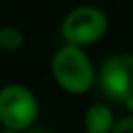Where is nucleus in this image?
Returning a JSON list of instances; mask_svg holds the SVG:
<instances>
[{"mask_svg":"<svg viewBox=\"0 0 133 133\" xmlns=\"http://www.w3.org/2000/svg\"><path fill=\"white\" fill-rule=\"evenodd\" d=\"M51 69L57 84L68 93H75V95L86 93L95 80L91 60L77 46L68 44L60 48L53 57Z\"/></svg>","mask_w":133,"mask_h":133,"instance_id":"f257e3e1","label":"nucleus"},{"mask_svg":"<svg viewBox=\"0 0 133 133\" xmlns=\"http://www.w3.org/2000/svg\"><path fill=\"white\" fill-rule=\"evenodd\" d=\"M38 113L35 95L20 86L11 84L0 89V122L9 131H20L29 128Z\"/></svg>","mask_w":133,"mask_h":133,"instance_id":"f03ea898","label":"nucleus"},{"mask_svg":"<svg viewBox=\"0 0 133 133\" xmlns=\"http://www.w3.org/2000/svg\"><path fill=\"white\" fill-rule=\"evenodd\" d=\"M98 84L109 100L133 109V55L109 57L100 68Z\"/></svg>","mask_w":133,"mask_h":133,"instance_id":"7ed1b4c3","label":"nucleus"},{"mask_svg":"<svg viewBox=\"0 0 133 133\" xmlns=\"http://www.w3.org/2000/svg\"><path fill=\"white\" fill-rule=\"evenodd\" d=\"M108 29L106 15L95 6L75 8L62 24V35L69 46H88L97 42Z\"/></svg>","mask_w":133,"mask_h":133,"instance_id":"20e7f679","label":"nucleus"},{"mask_svg":"<svg viewBox=\"0 0 133 133\" xmlns=\"http://www.w3.org/2000/svg\"><path fill=\"white\" fill-rule=\"evenodd\" d=\"M84 126L88 133H111L115 122H113V113L108 106L104 104H95L86 111L84 117Z\"/></svg>","mask_w":133,"mask_h":133,"instance_id":"39448f33","label":"nucleus"},{"mask_svg":"<svg viewBox=\"0 0 133 133\" xmlns=\"http://www.w3.org/2000/svg\"><path fill=\"white\" fill-rule=\"evenodd\" d=\"M24 42V37L22 33L17 29V28H2L0 29V48L4 49H18Z\"/></svg>","mask_w":133,"mask_h":133,"instance_id":"423d86ee","label":"nucleus"},{"mask_svg":"<svg viewBox=\"0 0 133 133\" xmlns=\"http://www.w3.org/2000/svg\"><path fill=\"white\" fill-rule=\"evenodd\" d=\"M111 133H133V117H124V118H120V120L113 126Z\"/></svg>","mask_w":133,"mask_h":133,"instance_id":"0eeeda50","label":"nucleus"},{"mask_svg":"<svg viewBox=\"0 0 133 133\" xmlns=\"http://www.w3.org/2000/svg\"><path fill=\"white\" fill-rule=\"evenodd\" d=\"M0 133H15V131H0Z\"/></svg>","mask_w":133,"mask_h":133,"instance_id":"6e6552de","label":"nucleus"},{"mask_svg":"<svg viewBox=\"0 0 133 133\" xmlns=\"http://www.w3.org/2000/svg\"><path fill=\"white\" fill-rule=\"evenodd\" d=\"M31 133H46V131H31Z\"/></svg>","mask_w":133,"mask_h":133,"instance_id":"1a4fd4ad","label":"nucleus"}]
</instances>
